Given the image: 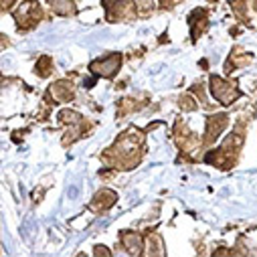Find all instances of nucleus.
<instances>
[{
    "instance_id": "f257e3e1",
    "label": "nucleus",
    "mask_w": 257,
    "mask_h": 257,
    "mask_svg": "<svg viewBox=\"0 0 257 257\" xmlns=\"http://www.w3.org/2000/svg\"><path fill=\"white\" fill-rule=\"evenodd\" d=\"M142 156H144V132L136 130V127L121 132L113 142V146H109L101 154L103 162L113 170H132L140 164Z\"/></svg>"
},
{
    "instance_id": "f03ea898",
    "label": "nucleus",
    "mask_w": 257,
    "mask_h": 257,
    "mask_svg": "<svg viewBox=\"0 0 257 257\" xmlns=\"http://www.w3.org/2000/svg\"><path fill=\"white\" fill-rule=\"evenodd\" d=\"M245 130H247V121H241L239 119L237 125H235V130L225 138V142L219 148H215V150H211V152L205 154V162H209V164H213V166H217L221 170L233 168L237 164L239 152L243 148Z\"/></svg>"
},
{
    "instance_id": "7ed1b4c3",
    "label": "nucleus",
    "mask_w": 257,
    "mask_h": 257,
    "mask_svg": "<svg viewBox=\"0 0 257 257\" xmlns=\"http://www.w3.org/2000/svg\"><path fill=\"white\" fill-rule=\"evenodd\" d=\"M45 19V13L39 5V0H21L15 9V23L21 33L33 31L41 21Z\"/></svg>"
},
{
    "instance_id": "20e7f679",
    "label": "nucleus",
    "mask_w": 257,
    "mask_h": 257,
    "mask_svg": "<svg viewBox=\"0 0 257 257\" xmlns=\"http://www.w3.org/2000/svg\"><path fill=\"white\" fill-rule=\"evenodd\" d=\"M209 87H211L213 97H215L219 103H223V105H231V103H235V101L241 97L239 83H237V81L223 79V77H219V75H211Z\"/></svg>"
},
{
    "instance_id": "39448f33",
    "label": "nucleus",
    "mask_w": 257,
    "mask_h": 257,
    "mask_svg": "<svg viewBox=\"0 0 257 257\" xmlns=\"http://www.w3.org/2000/svg\"><path fill=\"white\" fill-rule=\"evenodd\" d=\"M105 9L109 23H121V21H132L138 17L136 3L134 0H101Z\"/></svg>"
},
{
    "instance_id": "423d86ee",
    "label": "nucleus",
    "mask_w": 257,
    "mask_h": 257,
    "mask_svg": "<svg viewBox=\"0 0 257 257\" xmlns=\"http://www.w3.org/2000/svg\"><path fill=\"white\" fill-rule=\"evenodd\" d=\"M119 69H121V53H107L89 65V71L95 77H103V79H113Z\"/></svg>"
},
{
    "instance_id": "0eeeda50",
    "label": "nucleus",
    "mask_w": 257,
    "mask_h": 257,
    "mask_svg": "<svg viewBox=\"0 0 257 257\" xmlns=\"http://www.w3.org/2000/svg\"><path fill=\"white\" fill-rule=\"evenodd\" d=\"M174 140H176V146L180 150V156H192L201 148L197 134L190 132L182 119H176V123H174Z\"/></svg>"
},
{
    "instance_id": "6e6552de",
    "label": "nucleus",
    "mask_w": 257,
    "mask_h": 257,
    "mask_svg": "<svg viewBox=\"0 0 257 257\" xmlns=\"http://www.w3.org/2000/svg\"><path fill=\"white\" fill-rule=\"evenodd\" d=\"M73 97H75V85L69 79H59V81L51 83L49 89H47V93H45V99L51 105L63 103V101H71Z\"/></svg>"
},
{
    "instance_id": "1a4fd4ad",
    "label": "nucleus",
    "mask_w": 257,
    "mask_h": 257,
    "mask_svg": "<svg viewBox=\"0 0 257 257\" xmlns=\"http://www.w3.org/2000/svg\"><path fill=\"white\" fill-rule=\"evenodd\" d=\"M227 123H229V115L227 113H211L207 117V130H205L201 146H213L217 142V138L225 132Z\"/></svg>"
},
{
    "instance_id": "9d476101",
    "label": "nucleus",
    "mask_w": 257,
    "mask_h": 257,
    "mask_svg": "<svg viewBox=\"0 0 257 257\" xmlns=\"http://www.w3.org/2000/svg\"><path fill=\"white\" fill-rule=\"evenodd\" d=\"M188 25H190V39L199 41V37L205 35V31L209 29V11L207 9H195L188 17Z\"/></svg>"
},
{
    "instance_id": "9b49d317",
    "label": "nucleus",
    "mask_w": 257,
    "mask_h": 257,
    "mask_svg": "<svg viewBox=\"0 0 257 257\" xmlns=\"http://www.w3.org/2000/svg\"><path fill=\"white\" fill-rule=\"evenodd\" d=\"M117 201V192L115 190H109V188H101L95 192V197L91 199L89 203V209L93 213H105L107 209H111Z\"/></svg>"
},
{
    "instance_id": "f8f14e48",
    "label": "nucleus",
    "mask_w": 257,
    "mask_h": 257,
    "mask_svg": "<svg viewBox=\"0 0 257 257\" xmlns=\"http://www.w3.org/2000/svg\"><path fill=\"white\" fill-rule=\"evenodd\" d=\"M121 245L130 255H142L144 253V235L138 231H121L119 233Z\"/></svg>"
},
{
    "instance_id": "ddd939ff",
    "label": "nucleus",
    "mask_w": 257,
    "mask_h": 257,
    "mask_svg": "<svg viewBox=\"0 0 257 257\" xmlns=\"http://www.w3.org/2000/svg\"><path fill=\"white\" fill-rule=\"evenodd\" d=\"M251 61H253V53H247L241 47H233V51H231V55L227 57V63H225V73H231L235 69L247 67Z\"/></svg>"
},
{
    "instance_id": "4468645a",
    "label": "nucleus",
    "mask_w": 257,
    "mask_h": 257,
    "mask_svg": "<svg viewBox=\"0 0 257 257\" xmlns=\"http://www.w3.org/2000/svg\"><path fill=\"white\" fill-rule=\"evenodd\" d=\"M148 103V95H140V97H121L117 101V117H123L127 113H134L138 109H142Z\"/></svg>"
},
{
    "instance_id": "2eb2a0df",
    "label": "nucleus",
    "mask_w": 257,
    "mask_h": 257,
    "mask_svg": "<svg viewBox=\"0 0 257 257\" xmlns=\"http://www.w3.org/2000/svg\"><path fill=\"white\" fill-rule=\"evenodd\" d=\"M144 253L146 255H164V243H162V237L150 229L148 235L144 237Z\"/></svg>"
},
{
    "instance_id": "dca6fc26",
    "label": "nucleus",
    "mask_w": 257,
    "mask_h": 257,
    "mask_svg": "<svg viewBox=\"0 0 257 257\" xmlns=\"http://www.w3.org/2000/svg\"><path fill=\"white\" fill-rule=\"evenodd\" d=\"M47 5L59 17H73V15H77L75 0H47Z\"/></svg>"
},
{
    "instance_id": "f3484780",
    "label": "nucleus",
    "mask_w": 257,
    "mask_h": 257,
    "mask_svg": "<svg viewBox=\"0 0 257 257\" xmlns=\"http://www.w3.org/2000/svg\"><path fill=\"white\" fill-rule=\"evenodd\" d=\"M57 117H59V121L63 125H79L83 121V115L79 111H75V109H61L57 113Z\"/></svg>"
},
{
    "instance_id": "a211bd4d",
    "label": "nucleus",
    "mask_w": 257,
    "mask_h": 257,
    "mask_svg": "<svg viewBox=\"0 0 257 257\" xmlns=\"http://www.w3.org/2000/svg\"><path fill=\"white\" fill-rule=\"evenodd\" d=\"M229 5H231V9H233L235 17H237L241 23H245V25L251 27V17H249V11H247V3H245V0H231Z\"/></svg>"
},
{
    "instance_id": "6ab92c4d",
    "label": "nucleus",
    "mask_w": 257,
    "mask_h": 257,
    "mask_svg": "<svg viewBox=\"0 0 257 257\" xmlns=\"http://www.w3.org/2000/svg\"><path fill=\"white\" fill-rule=\"evenodd\" d=\"M35 73H37L39 77L47 79V77L53 73V59L47 57V55H43V57L37 61V65H35Z\"/></svg>"
},
{
    "instance_id": "aec40b11",
    "label": "nucleus",
    "mask_w": 257,
    "mask_h": 257,
    "mask_svg": "<svg viewBox=\"0 0 257 257\" xmlns=\"http://www.w3.org/2000/svg\"><path fill=\"white\" fill-rule=\"evenodd\" d=\"M178 107L182 111H195L197 109V99L192 95H188V93H184V95L178 97Z\"/></svg>"
},
{
    "instance_id": "412c9836",
    "label": "nucleus",
    "mask_w": 257,
    "mask_h": 257,
    "mask_svg": "<svg viewBox=\"0 0 257 257\" xmlns=\"http://www.w3.org/2000/svg\"><path fill=\"white\" fill-rule=\"evenodd\" d=\"M17 3V0H0V13H5V11H9L13 5Z\"/></svg>"
},
{
    "instance_id": "4be33fe9",
    "label": "nucleus",
    "mask_w": 257,
    "mask_h": 257,
    "mask_svg": "<svg viewBox=\"0 0 257 257\" xmlns=\"http://www.w3.org/2000/svg\"><path fill=\"white\" fill-rule=\"evenodd\" d=\"M9 45H11V39H9L7 35H3V33H0V51H5Z\"/></svg>"
},
{
    "instance_id": "5701e85b",
    "label": "nucleus",
    "mask_w": 257,
    "mask_h": 257,
    "mask_svg": "<svg viewBox=\"0 0 257 257\" xmlns=\"http://www.w3.org/2000/svg\"><path fill=\"white\" fill-rule=\"evenodd\" d=\"M176 3H180V0H160V7L162 9H172Z\"/></svg>"
},
{
    "instance_id": "b1692460",
    "label": "nucleus",
    "mask_w": 257,
    "mask_h": 257,
    "mask_svg": "<svg viewBox=\"0 0 257 257\" xmlns=\"http://www.w3.org/2000/svg\"><path fill=\"white\" fill-rule=\"evenodd\" d=\"M93 253H95V255H97V253H101V255H111V251H109L107 247H101V245H99V247H95V249H93Z\"/></svg>"
}]
</instances>
